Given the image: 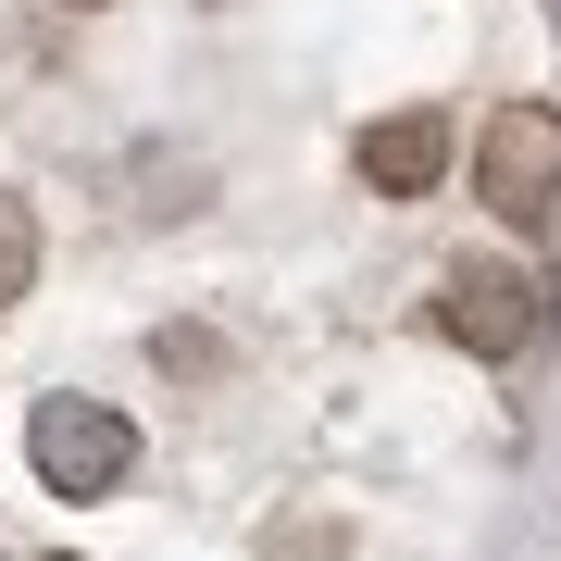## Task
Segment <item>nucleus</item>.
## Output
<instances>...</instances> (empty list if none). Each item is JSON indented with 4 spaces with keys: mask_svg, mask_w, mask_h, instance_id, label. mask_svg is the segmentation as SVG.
Instances as JSON below:
<instances>
[{
    "mask_svg": "<svg viewBox=\"0 0 561 561\" xmlns=\"http://www.w3.org/2000/svg\"><path fill=\"white\" fill-rule=\"evenodd\" d=\"M474 201L512 225V238H537L561 213V113L549 101H500L474 125Z\"/></svg>",
    "mask_w": 561,
    "mask_h": 561,
    "instance_id": "1",
    "label": "nucleus"
},
{
    "mask_svg": "<svg viewBox=\"0 0 561 561\" xmlns=\"http://www.w3.org/2000/svg\"><path fill=\"white\" fill-rule=\"evenodd\" d=\"M25 461H38L50 500H113L125 461H138V424H125L113 400H38V424H25Z\"/></svg>",
    "mask_w": 561,
    "mask_h": 561,
    "instance_id": "2",
    "label": "nucleus"
},
{
    "mask_svg": "<svg viewBox=\"0 0 561 561\" xmlns=\"http://www.w3.org/2000/svg\"><path fill=\"white\" fill-rule=\"evenodd\" d=\"M437 324L474 362H512L524 337H537V275H524V262H449L437 275Z\"/></svg>",
    "mask_w": 561,
    "mask_h": 561,
    "instance_id": "3",
    "label": "nucleus"
},
{
    "mask_svg": "<svg viewBox=\"0 0 561 561\" xmlns=\"http://www.w3.org/2000/svg\"><path fill=\"white\" fill-rule=\"evenodd\" d=\"M449 113L437 101H400L387 125H362V187H375V201H424V187L449 175Z\"/></svg>",
    "mask_w": 561,
    "mask_h": 561,
    "instance_id": "4",
    "label": "nucleus"
},
{
    "mask_svg": "<svg viewBox=\"0 0 561 561\" xmlns=\"http://www.w3.org/2000/svg\"><path fill=\"white\" fill-rule=\"evenodd\" d=\"M25 287H38V213H25L13 187H0V312H13Z\"/></svg>",
    "mask_w": 561,
    "mask_h": 561,
    "instance_id": "5",
    "label": "nucleus"
}]
</instances>
